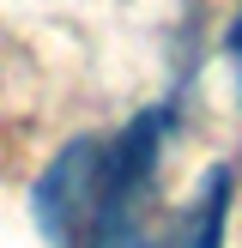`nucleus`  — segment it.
I'll return each mask as SVG.
<instances>
[{"label": "nucleus", "instance_id": "1", "mask_svg": "<svg viewBox=\"0 0 242 248\" xmlns=\"http://www.w3.org/2000/svg\"><path fill=\"white\" fill-rule=\"evenodd\" d=\"M121 218L127 212L109 200V176H103V140L67 145L36 182V224L55 248H91L97 230L121 224Z\"/></svg>", "mask_w": 242, "mask_h": 248}, {"label": "nucleus", "instance_id": "2", "mask_svg": "<svg viewBox=\"0 0 242 248\" xmlns=\"http://www.w3.org/2000/svg\"><path fill=\"white\" fill-rule=\"evenodd\" d=\"M224 206H230V176L218 170V176L206 182L200 206H194V212L182 218V236H176V248H218V236H224Z\"/></svg>", "mask_w": 242, "mask_h": 248}, {"label": "nucleus", "instance_id": "3", "mask_svg": "<svg viewBox=\"0 0 242 248\" xmlns=\"http://www.w3.org/2000/svg\"><path fill=\"white\" fill-rule=\"evenodd\" d=\"M91 248H151V242H145L139 230H133V218H121V224L97 230V236H91Z\"/></svg>", "mask_w": 242, "mask_h": 248}, {"label": "nucleus", "instance_id": "4", "mask_svg": "<svg viewBox=\"0 0 242 248\" xmlns=\"http://www.w3.org/2000/svg\"><path fill=\"white\" fill-rule=\"evenodd\" d=\"M230 55H236V73H242V12L230 18Z\"/></svg>", "mask_w": 242, "mask_h": 248}]
</instances>
